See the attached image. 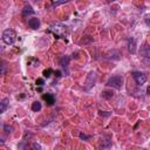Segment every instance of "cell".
I'll list each match as a JSON object with an SVG mask.
<instances>
[{"label": "cell", "mask_w": 150, "mask_h": 150, "mask_svg": "<svg viewBox=\"0 0 150 150\" xmlns=\"http://www.w3.org/2000/svg\"><path fill=\"white\" fill-rule=\"evenodd\" d=\"M1 39H2L4 43L11 46V45H13V43L15 42V40H16V33H15V30H13V29H11V28H7V29H5V30L2 32Z\"/></svg>", "instance_id": "obj_1"}, {"label": "cell", "mask_w": 150, "mask_h": 150, "mask_svg": "<svg viewBox=\"0 0 150 150\" xmlns=\"http://www.w3.org/2000/svg\"><path fill=\"white\" fill-rule=\"evenodd\" d=\"M123 82H124V80H123V77L121 75H115V76L109 77V80L107 81V86L120 90V89L123 88Z\"/></svg>", "instance_id": "obj_2"}, {"label": "cell", "mask_w": 150, "mask_h": 150, "mask_svg": "<svg viewBox=\"0 0 150 150\" xmlns=\"http://www.w3.org/2000/svg\"><path fill=\"white\" fill-rule=\"evenodd\" d=\"M49 32L53 33L56 38H62L66 34V27L62 23H54L49 27Z\"/></svg>", "instance_id": "obj_3"}, {"label": "cell", "mask_w": 150, "mask_h": 150, "mask_svg": "<svg viewBox=\"0 0 150 150\" xmlns=\"http://www.w3.org/2000/svg\"><path fill=\"white\" fill-rule=\"evenodd\" d=\"M96 77H97L96 71H90L88 74V76H87V79L84 81V90H89V89L93 88V86L96 82Z\"/></svg>", "instance_id": "obj_4"}, {"label": "cell", "mask_w": 150, "mask_h": 150, "mask_svg": "<svg viewBox=\"0 0 150 150\" xmlns=\"http://www.w3.org/2000/svg\"><path fill=\"white\" fill-rule=\"evenodd\" d=\"M131 75H132L135 82H136L138 86H142V84H144V83L146 82V76H145L144 73H141V71H132Z\"/></svg>", "instance_id": "obj_5"}, {"label": "cell", "mask_w": 150, "mask_h": 150, "mask_svg": "<svg viewBox=\"0 0 150 150\" xmlns=\"http://www.w3.org/2000/svg\"><path fill=\"white\" fill-rule=\"evenodd\" d=\"M28 26L32 29H38L40 27V20L38 18H29L28 19Z\"/></svg>", "instance_id": "obj_6"}, {"label": "cell", "mask_w": 150, "mask_h": 150, "mask_svg": "<svg viewBox=\"0 0 150 150\" xmlns=\"http://www.w3.org/2000/svg\"><path fill=\"white\" fill-rule=\"evenodd\" d=\"M42 98L46 101L47 105H53V104L55 103V97H54L53 94H49V93L43 94V95H42Z\"/></svg>", "instance_id": "obj_7"}, {"label": "cell", "mask_w": 150, "mask_h": 150, "mask_svg": "<svg viewBox=\"0 0 150 150\" xmlns=\"http://www.w3.org/2000/svg\"><path fill=\"white\" fill-rule=\"evenodd\" d=\"M110 148H111V141H110V137L108 136L107 138L102 139V143H101L100 150H109Z\"/></svg>", "instance_id": "obj_8"}, {"label": "cell", "mask_w": 150, "mask_h": 150, "mask_svg": "<svg viewBox=\"0 0 150 150\" xmlns=\"http://www.w3.org/2000/svg\"><path fill=\"white\" fill-rule=\"evenodd\" d=\"M128 49L132 54L136 52V40H135V38H129V40H128Z\"/></svg>", "instance_id": "obj_9"}, {"label": "cell", "mask_w": 150, "mask_h": 150, "mask_svg": "<svg viewBox=\"0 0 150 150\" xmlns=\"http://www.w3.org/2000/svg\"><path fill=\"white\" fill-rule=\"evenodd\" d=\"M8 102H9L8 98H2L1 100V103H0V114H4L6 111V109L8 107Z\"/></svg>", "instance_id": "obj_10"}, {"label": "cell", "mask_w": 150, "mask_h": 150, "mask_svg": "<svg viewBox=\"0 0 150 150\" xmlns=\"http://www.w3.org/2000/svg\"><path fill=\"white\" fill-rule=\"evenodd\" d=\"M33 13H34V9L32 8L30 5H26V6L23 7V9H22V16H27V15L33 14Z\"/></svg>", "instance_id": "obj_11"}, {"label": "cell", "mask_w": 150, "mask_h": 150, "mask_svg": "<svg viewBox=\"0 0 150 150\" xmlns=\"http://www.w3.org/2000/svg\"><path fill=\"white\" fill-rule=\"evenodd\" d=\"M141 54L144 56V57H146V59H150V46H148V45H145L142 49H141Z\"/></svg>", "instance_id": "obj_12"}, {"label": "cell", "mask_w": 150, "mask_h": 150, "mask_svg": "<svg viewBox=\"0 0 150 150\" xmlns=\"http://www.w3.org/2000/svg\"><path fill=\"white\" fill-rule=\"evenodd\" d=\"M41 108H42V105H41V103H40L39 101H34V102L32 103V110H33V111H40Z\"/></svg>", "instance_id": "obj_13"}, {"label": "cell", "mask_w": 150, "mask_h": 150, "mask_svg": "<svg viewBox=\"0 0 150 150\" xmlns=\"http://www.w3.org/2000/svg\"><path fill=\"white\" fill-rule=\"evenodd\" d=\"M68 63H69V57H68V56H63V57L60 60V64H61L63 68H67V67H68Z\"/></svg>", "instance_id": "obj_14"}, {"label": "cell", "mask_w": 150, "mask_h": 150, "mask_svg": "<svg viewBox=\"0 0 150 150\" xmlns=\"http://www.w3.org/2000/svg\"><path fill=\"white\" fill-rule=\"evenodd\" d=\"M4 131H5L6 134H11V132L13 131V127L9 125V124H4Z\"/></svg>", "instance_id": "obj_15"}, {"label": "cell", "mask_w": 150, "mask_h": 150, "mask_svg": "<svg viewBox=\"0 0 150 150\" xmlns=\"http://www.w3.org/2000/svg\"><path fill=\"white\" fill-rule=\"evenodd\" d=\"M102 97H104V98H111L112 97V91H108V90L102 91Z\"/></svg>", "instance_id": "obj_16"}, {"label": "cell", "mask_w": 150, "mask_h": 150, "mask_svg": "<svg viewBox=\"0 0 150 150\" xmlns=\"http://www.w3.org/2000/svg\"><path fill=\"white\" fill-rule=\"evenodd\" d=\"M52 73H54V71H53V69H50V68H48V69H46V70H43V76L48 79V77H50V76H52V75H50Z\"/></svg>", "instance_id": "obj_17"}, {"label": "cell", "mask_w": 150, "mask_h": 150, "mask_svg": "<svg viewBox=\"0 0 150 150\" xmlns=\"http://www.w3.org/2000/svg\"><path fill=\"white\" fill-rule=\"evenodd\" d=\"M35 84L39 86V87H42V86L45 84V80H43V79H38L36 82H35Z\"/></svg>", "instance_id": "obj_18"}, {"label": "cell", "mask_w": 150, "mask_h": 150, "mask_svg": "<svg viewBox=\"0 0 150 150\" xmlns=\"http://www.w3.org/2000/svg\"><path fill=\"white\" fill-rule=\"evenodd\" d=\"M144 21H145V25L150 27V14H146V15L144 16Z\"/></svg>", "instance_id": "obj_19"}, {"label": "cell", "mask_w": 150, "mask_h": 150, "mask_svg": "<svg viewBox=\"0 0 150 150\" xmlns=\"http://www.w3.org/2000/svg\"><path fill=\"white\" fill-rule=\"evenodd\" d=\"M67 1H56V2H53L52 6H59V5H62V4H66Z\"/></svg>", "instance_id": "obj_20"}, {"label": "cell", "mask_w": 150, "mask_h": 150, "mask_svg": "<svg viewBox=\"0 0 150 150\" xmlns=\"http://www.w3.org/2000/svg\"><path fill=\"white\" fill-rule=\"evenodd\" d=\"M80 138H82V139H89L90 136H87V135H84V134H80Z\"/></svg>", "instance_id": "obj_21"}, {"label": "cell", "mask_w": 150, "mask_h": 150, "mask_svg": "<svg viewBox=\"0 0 150 150\" xmlns=\"http://www.w3.org/2000/svg\"><path fill=\"white\" fill-rule=\"evenodd\" d=\"M41 149V146L39 145V144H36V143H33V150H40Z\"/></svg>", "instance_id": "obj_22"}, {"label": "cell", "mask_w": 150, "mask_h": 150, "mask_svg": "<svg viewBox=\"0 0 150 150\" xmlns=\"http://www.w3.org/2000/svg\"><path fill=\"white\" fill-rule=\"evenodd\" d=\"M54 75L57 76V77H60V76H61V71H60V70H56V71H54Z\"/></svg>", "instance_id": "obj_23"}, {"label": "cell", "mask_w": 150, "mask_h": 150, "mask_svg": "<svg viewBox=\"0 0 150 150\" xmlns=\"http://www.w3.org/2000/svg\"><path fill=\"white\" fill-rule=\"evenodd\" d=\"M146 94L150 95V86H148V88H146Z\"/></svg>", "instance_id": "obj_24"}]
</instances>
